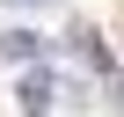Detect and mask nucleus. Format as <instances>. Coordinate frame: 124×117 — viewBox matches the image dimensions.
I'll list each match as a JSON object with an SVG mask.
<instances>
[{"instance_id":"f257e3e1","label":"nucleus","mask_w":124,"mask_h":117,"mask_svg":"<svg viewBox=\"0 0 124 117\" xmlns=\"http://www.w3.org/2000/svg\"><path fill=\"white\" fill-rule=\"evenodd\" d=\"M51 95H58V88H51V73H44V66L15 81V110H22V117H51Z\"/></svg>"},{"instance_id":"f03ea898","label":"nucleus","mask_w":124,"mask_h":117,"mask_svg":"<svg viewBox=\"0 0 124 117\" xmlns=\"http://www.w3.org/2000/svg\"><path fill=\"white\" fill-rule=\"evenodd\" d=\"M0 51L29 66V58H44V37H37V29H8V37H0Z\"/></svg>"},{"instance_id":"7ed1b4c3","label":"nucleus","mask_w":124,"mask_h":117,"mask_svg":"<svg viewBox=\"0 0 124 117\" xmlns=\"http://www.w3.org/2000/svg\"><path fill=\"white\" fill-rule=\"evenodd\" d=\"M80 58H88L95 73H109V66H117V58H109V44H102V37H80Z\"/></svg>"},{"instance_id":"20e7f679","label":"nucleus","mask_w":124,"mask_h":117,"mask_svg":"<svg viewBox=\"0 0 124 117\" xmlns=\"http://www.w3.org/2000/svg\"><path fill=\"white\" fill-rule=\"evenodd\" d=\"M15 8H44V0H15Z\"/></svg>"}]
</instances>
